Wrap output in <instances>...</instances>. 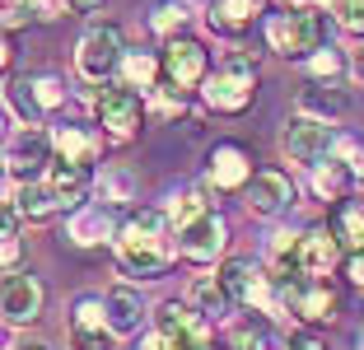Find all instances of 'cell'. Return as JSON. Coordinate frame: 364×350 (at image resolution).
<instances>
[{
    "label": "cell",
    "instance_id": "cell-23",
    "mask_svg": "<svg viewBox=\"0 0 364 350\" xmlns=\"http://www.w3.org/2000/svg\"><path fill=\"white\" fill-rule=\"evenodd\" d=\"M56 154L70 164H94L98 159V140L85 127H61L56 131Z\"/></svg>",
    "mask_w": 364,
    "mask_h": 350
},
{
    "label": "cell",
    "instance_id": "cell-3",
    "mask_svg": "<svg viewBox=\"0 0 364 350\" xmlns=\"http://www.w3.org/2000/svg\"><path fill=\"white\" fill-rule=\"evenodd\" d=\"M201 98L210 112H225V117H238L252 107V98H257V80H252V61H247L243 52H234L225 65L215 75H205L201 85Z\"/></svg>",
    "mask_w": 364,
    "mask_h": 350
},
{
    "label": "cell",
    "instance_id": "cell-10",
    "mask_svg": "<svg viewBox=\"0 0 364 350\" xmlns=\"http://www.w3.org/2000/svg\"><path fill=\"white\" fill-rule=\"evenodd\" d=\"M43 285L28 276V271H10L5 276V299H0V308H5V322H14V327H23V322H38L43 318Z\"/></svg>",
    "mask_w": 364,
    "mask_h": 350
},
{
    "label": "cell",
    "instance_id": "cell-9",
    "mask_svg": "<svg viewBox=\"0 0 364 350\" xmlns=\"http://www.w3.org/2000/svg\"><path fill=\"white\" fill-rule=\"evenodd\" d=\"M164 80L178 89H192V85H205V65H210V56H205V47L196 43V38H168V47H164Z\"/></svg>",
    "mask_w": 364,
    "mask_h": 350
},
{
    "label": "cell",
    "instance_id": "cell-25",
    "mask_svg": "<svg viewBox=\"0 0 364 350\" xmlns=\"http://www.w3.org/2000/svg\"><path fill=\"white\" fill-rule=\"evenodd\" d=\"M220 280L229 285V295H234V304H243V299H247V290H252V285L262 280V271H257L252 262H247V257H229V262L220 266Z\"/></svg>",
    "mask_w": 364,
    "mask_h": 350
},
{
    "label": "cell",
    "instance_id": "cell-42",
    "mask_svg": "<svg viewBox=\"0 0 364 350\" xmlns=\"http://www.w3.org/2000/svg\"><path fill=\"white\" fill-rule=\"evenodd\" d=\"M205 350H210V346H205Z\"/></svg>",
    "mask_w": 364,
    "mask_h": 350
},
{
    "label": "cell",
    "instance_id": "cell-12",
    "mask_svg": "<svg viewBox=\"0 0 364 350\" xmlns=\"http://www.w3.org/2000/svg\"><path fill=\"white\" fill-rule=\"evenodd\" d=\"M336 257H341V238H336L332 224L309 229V233H304V243H299V276L322 280V276L336 266Z\"/></svg>",
    "mask_w": 364,
    "mask_h": 350
},
{
    "label": "cell",
    "instance_id": "cell-37",
    "mask_svg": "<svg viewBox=\"0 0 364 350\" xmlns=\"http://www.w3.org/2000/svg\"><path fill=\"white\" fill-rule=\"evenodd\" d=\"M289 350H322V341H313V336H299V341H289Z\"/></svg>",
    "mask_w": 364,
    "mask_h": 350
},
{
    "label": "cell",
    "instance_id": "cell-14",
    "mask_svg": "<svg viewBox=\"0 0 364 350\" xmlns=\"http://www.w3.org/2000/svg\"><path fill=\"white\" fill-rule=\"evenodd\" d=\"M5 196H10V201L19 206V215H23V220H33V224H38V220H52L56 211H65L61 196H56V187L47 178H28L23 187H14V182H10V187H5Z\"/></svg>",
    "mask_w": 364,
    "mask_h": 350
},
{
    "label": "cell",
    "instance_id": "cell-13",
    "mask_svg": "<svg viewBox=\"0 0 364 350\" xmlns=\"http://www.w3.org/2000/svg\"><path fill=\"white\" fill-rule=\"evenodd\" d=\"M210 182L220 191H238L252 182V159H247V149L234 145V140H225V145L210 149Z\"/></svg>",
    "mask_w": 364,
    "mask_h": 350
},
{
    "label": "cell",
    "instance_id": "cell-16",
    "mask_svg": "<svg viewBox=\"0 0 364 350\" xmlns=\"http://www.w3.org/2000/svg\"><path fill=\"white\" fill-rule=\"evenodd\" d=\"M47 182L56 187V196H61L65 211H75V206L89 196V164H70V159L56 154L52 169H47Z\"/></svg>",
    "mask_w": 364,
    "mask_h": 350
},
{
    "label": "cell",
    "instance_id": "cell-1",
    "mask_svg": "<svg viewBox=\"0 0 364 350\" xmlns=\"http://www.w3.org/2000/svg\"><path fill=\"white\" fill-rule=\"evenodd\" d=\"M117 262H122V271H131L140 280H159L173 266V243H168V233H164L159 211L131 215V224L117 233Z\"/></svg>",
    "mask_w": 364,
    "mask_h": 350
},
{
    "label": "cell",
    "instance_id": "cell-41",
    "mask_svg": "<svg viewBox=\"0 0 364 350\" xmlns=\"http://www.w3.org/2000/svg\"><path fill=\"white\" fill-rule=\"evenodd\" d=\"M280 5H304V0H280Z\"/></svg>",
    "mask_w": 364,
    "mask_h": 350
},
{
    "label": "cell",
    "instance_id": "cell-35",
    "mask_svg": "<svg viewBox=\"0 0 364 350\" xmlns=\"http://www.w3.org/2000/svg\"><path fill=\"white\" fill-rule=\"evenodd\" d=\"M346 276H350V285H355V290H364V248L350 257V262H346Z\"/></svg>",
    "mask_w": 364,
    "mask_h": 350
},
{
    "label": "cell",
    "instance_id": "cell-2",
    "mask_svg": "<svg viewBox=\"0 0 364 350\" xmlns=\"http://www.w3.org/2000/svg\"><path fill=\"white\" fill-rule=\"evenodd\" d=\"M322 33H327V19L313 5H285L280 14L267 19V43L276 47L280 56H313L322 52Z\"/></svg>",
    "mask_w": 364,
    "mask_h": 350
},
{
    "label": "cell",
    "instance_id": "cell-26",
    "mask_svg": "<svg viewBox=\"0 0 364 350\" xmlns=\"http://www.w3.org/2000/svg\"><path fill=\"white\" fill-rule=\"evenodd\" d=\"M299 243H304V233H271V266H276L280 276H289V271H299Z\"/></svg>",
    "mask_w": 364,
    "mask_h": 350
},
{
    "label": "cell",
    "instance_id": "cell-38",
    "mask_svg": "<svg viewBox=\"0 0 364 350\" xmlns=\"http://www.w3.org/2000/svg\"><path fill=\"white\" fill-rule=\"evenodd\" d=\"M350 70H355V80H364V47L355 52V61H350Z\"/></svg>",
    "mask_w": 364,
    "mask_h": 350
},
{
    "label": "cell",
    "instance_id": "cell-30",
    "mask_svg": "<svg viewBox=\"0 0 364 350\" xmlns=\"http://www.w3.org/2000/svg\"><path fill=\"white\" fill-rule=\"evenodd\" d=\"M205 211H210V206H205V196H201V191H187V196H178V201H173L168 220H173V224H178V229H182V224H192V220H201Z\"/></svg>",
    "mask_w": 364,
    "mask_h": 350
},
{
    "label": "cell",
    "instance_id": "cell-31",
    "mask_svg": "<svg viewBox=\"0 0 364 350\" xmlns=\"http://www.w3.org/2000/svg\"><path fill=\"white\" fill-rule=\"evenodd\" d=\"M107 327H70V350H112Z\"/></svg>",
    "mask_w": 364,
    "mask_h": 350
},
{
    "label": "cell",
    "instance_id": "cell-36",
    "mask_svg": "<svg viewBox=\"0 0 364 350\" xmlns=\"http://www.w3.org/2000/svg\"><path fill=\"white\" fill-rule=\"evenodd\" d=\"M65 5H70V10H75V14H89V10H98L103 0H65Z\"/></svg>",
    "mask_w": 364,
    "mask_h": 350
},
{
    "label": "cell",
    "instance_id": "cell-11",
    "mask_svg": "<svg viewBox=\"0 0 364 350\" xmlns=\"http://www.w3.org/2000/svg\"><path fill=\"white\" fill-rule=\"evenodd\" d=\"M285 206H294V182H289L280 169L252 173V182H247V211L262 215V220H271V215H280Z\"/></svg>",
    "mask_w": 364,
    "mask_h": 350
},
{
    "label": "cell",
    "instance_id": "cell-28",
    "mask_svg": "<svg viewBox=\"0 0 364 350\" xmlns=\"http://www.w3.org/2000/svg\"><path fill=\"white\" fill-rule=\"evenodd\" d=\"M182 19H187V5H182V0H159L154 14H150V28L164 33V38H173V33L182 28Z\"/></svg>",
    "mask_w": 364,
    "mask_h": 350
},
{
    "label": "cell",
    "instance_id": "cell-22",
    "mask_svg": "<svg viewBox=\"0 0 364 350\" xmlns=\"http://www.w3.org/2000/svg\"><path fill=\"white\" fill-rule=\"evenodd\" d=\"M355 182V164H341V159H327L313 169V187H318V196H327V201H341L346 191H350Z\"/></svg>",
    "mask_w": 364,
    "mask_h": 350
},
{
    "label": "cell",
    "instance_id": "cell-19",
    "mask_svg": "<svg viewBox=\"0 0 364 350\" xmlns=\"http://www.w3.org/2000/svg\"><path fill=\"white\" fill-rule=\"evenodd\" d=\"M262 19V0H215L210 5V28L220 33H243Z\"/></svg>",
    "mask_w": 364,
    "mask_h": 350
},
{
    "label": "cell",
    "instance_id": "cell-5",
    "mask_svg": "<svg viewBox=\"0 0 364 350\" xmlns=\"http://www.w3.org/2000/svg\"><path fill=\"white\" fill-rule=\"evenodd\" d=\"M94 117L112 140H131L145 122V107H140L131 85H103V94L94 98Z\"/></svg>",
    "mask_w": 364,
    "mask_h": 350
},
{
    "label": "cell",
    "instance_id": "cell-24",
    "mask_svg": "<svg viewBox=\"0 0 364 350\" xmlns=\"http://www.w3.org/2000/svg\"><path fill=\"white\" fill-rule=\"evenodd\" d=\"M159 75H164V56L154 52H127V61H122V80L131 89H154Z\"/></svg>",
    "mask_w": 364,
    "mask_h": 350
},
{
    "label": "cell",
    "instance_id": "cell-40",
    "mask_svg": "<svg viewBox=\"0 0 364 350\" xmlns=\"http://www.w3.org/2000/svg\"><path fill=\"white\" fill-rule=\"evenodd\" d=\"M10 350H52V346H43V341H19V346H10Z\"/></svg>",
    "mask_w": 364,
    "mask_h": 350
},
{
    "label": "cell",
    "instance_id": "cell-33",
    "mask_svg": "<svg viewBox=\"0 0 364 350\" xmlns=\"http://www.w3.org/2000/svg\"><path fill=\"white\" fill-rule=\"evenodd\" d=\"M313 75H341V52L336 47H322V52H313Z\"/></svg>",
    "mask_w": 364,
    "mask_h": 350
},
{
    "label": "cell",
    "instance_id": "cell-21",
    "mask_svg": "<svg viewBox=\"0 0 364 350\" xmlns=\"http://www.w3.org/2000/svg\"><path fill=\"white\" fill-rule=\"evenodd\" d=\"M70 238H75L80 248H94V243H103V238H112V211H107V206L80 211L75 220H70Z\"/></svg>",
    "mask_w": 364,
    "mask_h": 350
},
{
    "label": "cell",
    "instance_id": "cell-39",
    "mask_svg": "<svg viewBox=\"0 0 364 350\" xmlns=\"http://www.w3.org/2000/svg\"><path fill=\"white\" fill-rule=\"evenodd\" d=\"M38 0H5V10H33Z\"/></svg>",
    "mask_w": 364,
    "mask_h": 350
},
{
    "label": "cell",
    "instance_id": "cell-20",
    "mask_svg": "<svg viewBox=\"0 0 364 350\" xmlns=\"http://www.w3.org/2000/svg\"><path fill=\"white\" fill-rule=\"evenodd\" d=\"M350 107V98L341 94V89H322V85H304L299 89V112L304 117H322V122H336V117Z\"/></svg>",
    "mask_w": 364,
    "mask_h": 350
},
{
    "label": "cell",
    "instance_id": "cell-18",
    "mask_svg": "<svg viewBox=\"0 0 364 350\" xmlns=\"http://www.w3.org/2000/svg\"><path fill=\"white\" fill-rule=\"evenodd\" d=\"M187 299L201 308L205 318H225L229 308H234V295H229V285H225L220 276H192V285H187Z\"/></svg>",
    "mask_w": 364,
    "mask_h": 350
},
{
    "label": "cell",
    "instance_id": "cell-29",
    "mask_svg": "<svg viewBox=\"0 0 364 350\" xmlns=\"http://www.w3.org/2000/svg\"><path fill=\"white\" fill-rule=\"evenodd\" d=\"M332 14L350 38H364V0H332Z\"/></svg>",
    "mask_w": 364,
    "mask_h": 350
},
{
    "label": "cell",
    "instance_id": "cell-15",
    "mask_svg": "<svg viewBox=\"0 0 364 350\" xmlns=\"http://www.w3.org/2000/svg\"><path fill=\"white\" fill-rule=\"evenodd\" d=\"M14 103H23L28 122H38L43 112H56V107L65 103V85L56 75H33L23 85H14Z\"/></svg>",
    "mask_w": 364,
    "mask_h": 350
},
{
    "label": "cell",
    "instance_id": "cell-17",
    "mask_svg": "<svg viewBox=\"0 0 364 350\" xmlns=\"http://www.w3.org/2000/svg\"><path fill=\"white\" fill-rule=\"evenodd\" d=\"M103 304H107V332L112 336H131V332H140V295L136 290H107L103 295Z\"/></svg>",
    "mask_w": 364,
    "mask_h": 350
},
{
    "label": "cell",
    "instance_id": "cell-8",
    "mask_svg": "<svg viewBox=\"0 0 364 350\" xmlns=\"http://www.w3.org/2000/svg\"><path fill=\"white\" fill-rule=\"evenodd\" d=\"M225 248H229V224L215 211H205L201 220L178 229V253L187 262H215V257H225Z\"/></svg>",
    "mask_w": 364,
    "mask_h": 350
},
{
    "label": "cell",
    "instance_id": "cell-27",
    "mask_svg": "<svg viewBox=\"0 0 364 350\" xmlns=\"http://www.w3.org/2000/svg\"><path fill=\"white\" fill-rule=\"evenodd\" d=\"M332 229H336L341 243H350L355 253H360V248H364V206H341L336 220H332Z\"/></svg>",
    "mask_w": 364,
    "mask_h": 350
},
{
    "label": "cell",
    "instance_id": "cell-4",
    "mask_svg": "<svg viewBox=\"0 0 364 350\" xmlns=\"http://www.w3.org/2000/svg\"><path fill=\"white\" fill-rule=\"evenodd\" d=\"M122 61H127V47H122V28H117V23H89V33L80 38V47H75L80 80L103 85L112 70H122Z\"/></svg>",
    "mask_w": 364,
    "mask_h": 350
},
{
    "label": "cell",
    "instance_id": "cell-7",
    "mask_svg": "<svg viewBox=\"0 0 364 350\" xmlns=\"http://www.w3.org/2000/svg\"><path fill=\"white\" fill-rule=\"evenodd\" d=\"M52 154H56V136H47L38 127H10V149H5L10 178L28 182L38 169H52Z\"/></svg>",
    "mask_w": 364,
    "mask_h": 350
},
{
    "label": "cell",
    "instance_id": "cell-34",
    "mask_svg": "<svg viewBox=\"0 0 364 350\" xmlns=\"http://www.w3.org/2000/svg\"><path fill=\"white\" fill-rule=\"evenodd\" d=\"M247 346L252 350H289V341H280V336H271V332H247Z\"/></svg>",
    "mask_w": 364,
    "mask_h": 350
},
{
    "label": "cell",
    "instance_id": "cell-32",
    "mask_svg": "<svg viewBox=\"0 0 364 350\" xmlns=\"http://www.w3.org/2000/svg\"><path fill=\"white\" fill-rule=\"evenodd\" d=\"M103 187H107V196H112V201H127L131 191H136V178H131L127 169H112V173L103 178Z\"/></svg>",
    "mask_w": 364,
    "mask_h": 350
},
{
    "label": "cell",
    "instance_id": "cell-6",
    "mask_svg": "<svg viewBox=\"0 0 364 350\" xmlns=\"http://www.w3.org/2000/svg\"><path fill=\"white\" fill-rule=\"evenodd\" d=\"M336 136H332V122H322V117H294L285 127V136H280V149H285L294 164H309V169H318L327 154H332Z\"/></svg>",
    "mask_w": 364,
    "mask_h": 350
}]
</instances>
